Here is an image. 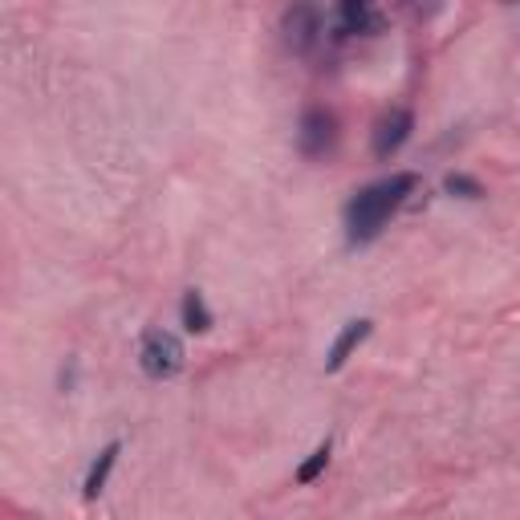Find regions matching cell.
Returning a JSON list of instances; mask_svg holds the SVG:
<instances>
[{
    "label": "cell",
    "mask_w": 520,
    "mask_h": 520,
    "mask_svg": "<svg viewBox=\"0 0 520 520\" xmlns=\"http://www.w3.org/2000/svg\"><path fill=\"white\" fill-rule=\"evenodd\" d=\"M423 187V179L415 171H399V175H386L374 179L366 187H358L346 208H342V224H346V240L350 244H370L382 236V228L390 224V216L403 212L411 204V195Z\"/></svg>",
    "instance_id": "cell-1"
},
{
    "label": "cell",
    "mask_w": 520,
    "mask_h": 520,
    "mask_svg": "<svg viewBox=\"0 0 520 520\" xmlns=\"http://www.w3.org/2000/svg\"><path fill=\"white\" fill-rule=\"evenodd\" d=\"M139 366H143V374L155 378V382L175 378V374L187 366V350H183L179 334L163 330V325H151V330L139 338Z\"/></svg>",
    "instance_id": "cell-2"
},
{
    "label": "cell",
    "mask_w": 520,
    "mask_h": 520,
    "mask_svg": "<svg viewBox=\"0 0 520 520\" xmlns=\"http://www.w3.org/2000/svg\"><path fill=\"white\" fill-rule=\"evenodd\" d=\"M325 29H330V41H354V37H378L386 29L382 9H374L370 0H342V5L325 17Z\"/></svg>",
    "instance_id": "cell-3"
},
{
    "label": "cell",
    "mask_w": 520,
    "mask_h": 520,
    "mask_svg": "<svg viewBox=\"0 0 520 520\" xmlns=\"http://www.w3.org/2000/svg\"><path fill=\"white\" fill-rule=\"evenodd\" d=\"M338 143V118L325 106H305L297 122V151L305 159H325Z\"/></svg>",
    "instance_id": "cell-4"
},
{
    "label": "cell",
    "mask_w": 520,
    "mask_h": 520,
    "mask_svg": "<svg viewBox=\"0 0 520 520\" xmlns=\"http://www.w3.org/2000/svg\"><path fill=\"white\" fill-rule=\"evenodd\" d=\"M281 37H285V45L297 57L313 53L321 45V37H325V13L317 5H293V9H285L281 13Z\"/></svg>",
    "instance_id": "cell-5"
},
{
    "label": "cell",
    "mask_w": 520,
    "mask_h": 520,
    "mask_svg": "<svg viewBox=\"0 0 520 520\" xmlns=\"http://www.w3.org/2000/svg\"><path fill=\"white\" fill-rule=\"evenodd\" d=\"M411 130H415V114L407 106H390L378 122H374V135H370V151L378 163H390L411 139Z\"/></svg>",
    "instance_id": "cell-6"
},
{
    "label": "cell",
    "mask_w": 520,
    "mask_h": 520,
    "mask_svg": "<svg viewBox=\"0 0 520 520\" xmlns=\"http://www.w3.org/2000/svg\"><path fill=\"white\" fill-rule=\"evenodd\" d=\"M370 330H374V321H370V317H354V321H346V325H342V334H338L334 346H330V354H325V370L338 374V370L350 362V354L370 338Z\"/></svg>",
    "instance_id": "cell-7"
},
{
    "label": "cell",
    "mask_w": 520,
    "mask_h": 520,
    "mask_svg": "<svg viewBox=\"0 0 520 520\" xmlns=\"http://www.w3.org/2000/svg\"><path fill=\"white\" fill-rule=\"evenodd\" d=\"M118 455H122V443H118V439H114V443H106V447L98 451V460L90 464L86 484H82L86 500H98V496H102V488H106V480H110V472H114V464H118Z\"/></svg>",
    "instance_id": "cell-8"
},
{
    "label": "cell",
    "mask_w": 520,
    "mask_h": 520,
    "mask_svg": "<svg viewBox=\"0 0 520 520\" xmlns=\"http://www.w3.org/2000/svg\"><path fill=\"white\" fill-rule=\"evenodd\" d=\"M179 321H183V330L187 334H208L212 330V309L204 301L200 289H187L183 301H179Z\"/></svg>",
    "instance_id": "cell-9"
},
{
    "label": "cell",
    "mask_w": 520,
    "mask_h": 520,
    "mask_svg": "<svg viewBox=\"0 0 520 520\" xmlns=\"http://www.w3.org/2000/svg\"><path fill=\"white\" fill-rule=\"evenodd\" d=\"M330 455H334V443L330 439H325V443H317L313 451H309V460L297 468V484H313L325 468H330Z\"/></svg>",
    "instance_id": "cell-10"
},
{
    "label": "cell",
    "mask_w": 520,
    "mask_h": 520,
    "mask_svg": "<svg viewBox=\"0 0 520 520\" xmlns=\"http://www.w3.org/2000/svg\"><path fill=\"white\" fill-rule=\"evenodd\" d=\"M443 191L447 195H460V200H484V183L472 179V175H464V171H451L443 179Z\"/></svg>",
    "instance_id": "cell-11"
},
{
    "label": "cell",
    "mask_w": 520,
    "mask_h": 520,
    "mask_svg": "<svg viewBox=\"0 0 520 520\" xmlns=\"http://www.w3.org/2000/svg\"><path fill=\"white\" fill-rule=\"evenodd\" d=\"M57 382H61V390H65V395H70V390L78 386V358H70V362L61 366V378H57Z\"/></svg>",
    "instance_id": "cell-12"
}]
</instances>
